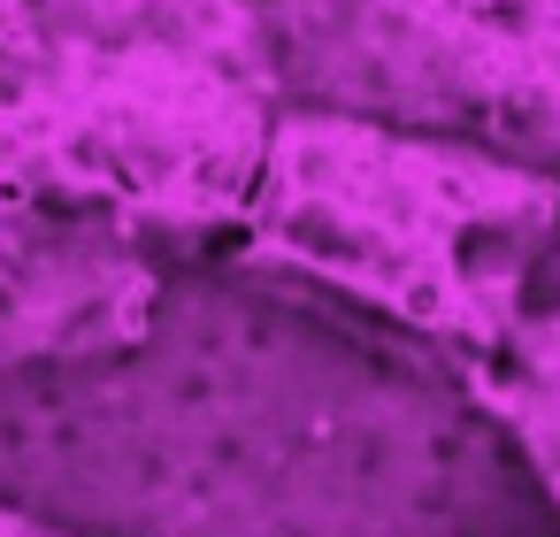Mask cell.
Wrapping results in <instances>:
<instances>
[{"label": "cell", "instance_id": "obj_1", "mask_svg": "<svg viewBox=\"0 0 560 537\" xmlns=\"http://www.w3.org/2000/svg\"><path fill=\"white\" fill-rule=\"evenodd\" d=\"M284 108L269 0H0V170L131 238H238Z\"/></svg>", "mask_w": 560, "mask_h": 537}, {"label": "cell", "instance_id": "obj_2", "mask_svg": "<svg viewBox=\"0 0 560 537\" xmlns=\"http://www.w3.org/2000/svg\"><path fill=\"white\" fill-rule=\"evenodd\" d=\"M238 238L476 361L560 238V170L292 101Z\"/></svg>", "mask_w": 560, "mask_h": 537}, {"label": "cell", "instance_id": "obj_3", "mask_svg": "<svg viewBox=\"0 0 560 537\" xmlns=\"http://www.w3.org/2000/svg\"><path fill=\"white\" fill-rule=\"evenodd\" d=\"M284 93L560 170V0H269Z\"/></svg>", "mask_w": 560, "mask_h": 537}, {"label": "cell", "instance_id": "obj_4", "mask_svg": "<svg viewBox=\"0 0 560 537\" xmlns=\"http://www.w3.org/2000/svg\"><path fill=\"white\" fill-rule=\"evenodd\" d=\"M154 307L139 238L0 170V361L131 346Z\"/></svg>", "mask_w": 560, "mask_h": 537}, {"label": "cell", "instance_id": "obj_5", "mask_svg": "<svg viewBox=\"0 0 560 537\" xmlns=\"http://www.w3.org/2000/svg\"><path fill=\"white\" fill-rule=\"evenodd\" d=\"M476 384L483 399L529 437L537 468L560 491V238L545 246V261L529 269L506 330L476 353Z\"/></svg>", "mask_w": 560, "mask_h": 537}]
</instances>
